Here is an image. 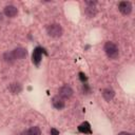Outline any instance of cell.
Masks as SVG:
<instances>
[{
	"instance_id": "obj_4",
	"label": "cell",
	"mask_w": 135,
	"mask_h": 135,
	"mask_svg": "<svg viewBox=\"0 0 135 135\" xmlns=\"http://www.w3.org/2000/svg\"><path fill=\"white\" fill-rule=\"evenodd\" d=\"M58 93H59L58 96H60L62 99H69V98H71V97L73 96L74 91H73V89H72L70 85L65 84V85H63V86H61V88L59 89Z\"/></svg>"
},
{
	"instance_id": "obj_1",
	"label": "cell",
	"mask_w": 135,
	"mask_h": 135,
	"mask_svg": "<svg viewBox=\"0 0 135 135\" xmlns=\"http://www.w3.org/2000/svg\"><path fill=\"white\" fill-rule=\"evenodd\" d=\"M103 51L110 59H116L119 56V50H118L117 45L112 41H108L104 43Z\"/></svg>"
},
{
	"instance_id": "obj_17",
	"label": "cell",
	"mask_w": 135,
	"mask_h": 135,
	"mask_svg": "<svg viewBox=\"0 0 135 135\" xmlns=\"http://www.w3.org/2000/svg\"><path fill=\"white\" fill-rule=\"evenodd\" d=\"M51 135H59V131H57L55 128L51 129Z\"/></svg>"
},
{
	"instance_id": "obj_19",
	"label": "cell",
	"mask_w": 135,
	"mask_h": 135,
	"mask_svg": "<svg viewBox=\"0 0 135 135\" xmlns=\"http://www.w3.org/2000/svg\"><path fill=\"white\" fill-rule=\"evenodd\" d=\"M2 20H3V13L0 12V21H2Z\"/></svg>"
},
{
	"instance_id": "obj_5",
	"label": "cell",
	"mask_w": 135,
	"mask_h": 135,
	"mask_svg": "<svg viewBox=\"0 0 135 135\" xmlns=\"http://www.w3.org/2000/svg\"><path fill=\"white\" fill-rule=\"evenodd\" d=\"M17 14H18V8L15 5L8 4L3 8V15L8 18H14L15 16H17Z\"/></svg>"
},
{
	"instance_id": "obj_10",
	"label": "cell",
	"mask_w": 135,
	"mask_h": 135,
	"mask_svg": "<svg viewBox=\"0 0 135 135\" xmlns=\"http://www.w3.org/2000/svg\"><path fill=\"white\" fill-rule=\"evenodd\" d=\"M8 91L12 94H19L22 91V85L19 82H12L8 85Z\"/></svg>"
},
{
	"instance_id": "obj_14",
	"label": "cell",
	"mask_w": 135,
	"mask_h": 135,
	"mask_svg": "<svg viewBox=\"0 0 135 135\" xmlns=\"http://www.w3.org/2000/svg\"><path fill=\"white\" fill-rule=\"evenodd\" d=\"M2 58H3L4 62H6L8 64H12V63H14L16 61L14 56H13V54H12V52H5L3 54V56H2Z\"/></svg>"
},
{
	"instance_id": "obj_16",
	"label": "cell",
	"mask_w": 135,
	"mask_h": 135,
	"mask_svg": "<svg viewBox=\"0 0 135 135\" xmlns=\"http://www.w3.org/2000/svg\"><path fill=\"white\" fill-rule=\"evenodd\" d=\"M84 3L86 4V6H95L97 2L96 1H85Z\"/></svg>"
},
{
	"instance_id": "obj_6",
	"label": "cell",
	"mask_w": 135,
	"mask_h": 135,
	"mask_svg": "<svg viewBox=\"0 0 135 135\" xmlns=\"http://www.w3.org/2000/svg\"><path fill=\"white\" fill-rule=\"evenodd\" d=\"M12 54H13L15 60H21V59H23V58L26 57L27 51L24 47H16V49H14L12 51Z\"/></svg>"
},
{
	"instance_id": "obj_12",
	"label": "cell",
	"mask_w": 135,
	"mask_h": 135,
	"mask_svg": "<svg viewBox=\"0 0 135 135\" xmlns=\"http://www.w3.org/2000/svg\"><path fill=\"white\" fill-rule=\"evenodd\" d=\"M84 14L88 18H94L97 15V9L95 6H86L84 8Z\"/></svg>"
},
{
	"instance_id": "obj_13",
	"label": "cell",
	"mask_w": 135,
	"mask_h": 135,
	"mask_svg": "<svg viewBox=\"0 0 135 135\" xmlns=\"http://www.w3.org/2000/svg\"><path fill=\"white\" fill-rule=\"evenodd\" d=\"M78 131L81 132V133H84V134H91L92 131H91V126L89 122H82L81 124H79L78 127Z\"/></svg>"
},
{
	"instance_id": "obj_18",
	"label": "cell",
	"mask_w": 135,
	"mask_h": 135,
	"mask_svg": "<svg viewBox=\"0 0 135 135\" xmlns=\"http://www.w3.org/2000/svg\"><path fill=\"white\" fill-rule=\"evenodd\" d=\"M118 135H133V134H131L129 132H120V133H118Z\"/></svg>"
},
{
	"instance_id": "obj_8",
	"label": "cell",
	"mask_w": 135,
	"mask_h": 135,
	"mask_svg": "<svg viewBox=\"0 0 135 135\" xmlns=\"http://www.w3.org/2000/svg\"><path fill=\"white\" fill-rule=\"evenodd\" d=\"M42 52H44V50L42 49V47H40V46H37L35 50H34V52H33V62L36 64V65H38L39 63H40V61H41V56H42Z\"/></svg>"
},
{
	"instance_id": "obj_3",
	"label": "cell",
	"mask_w": 135,
	"mask_h": 135,
	"mask_svg": "<svg viewBox=\"0 0 135 135\" xmlns=\"http://www.w3.org/2000/svg\"><path fill=\"white\" fill-rule=\"evenodd\" d=\"M132 8H133V6L130 1H120L118 3V11L124 16L130 15L132 13Z\"/></svg>"
},
{
	"instance_id": "obj_15",
	"label": "cell",
	"mask_w": 135,
	"mask_h": 135,
	"mask_svg": "<svg viewBox=\"0 0 135 135\" xmlns=\"http://www.w3.org/2000/svg\"><path fill=\"white\" fill-rule=\"evenodd\" d=\"M79 79L82 81V82H84V81H86V76H85V74H83V73H79Z\"/></svg>"
},
{
	"instance_id": "obj_9",
	"label": "cell",
	"mask_w": 135,
	"mask_h": 135,
	"mask_svg": "<svg viewBox=\"0 0 135 135\" xmlns=\"http://www.w3.org/2000/svg\"><path fill=\"white\" fill-rule=\"evenodd\" d=\"M102 97L105 101H111L115 96V91L112 88H105L102 90Z\"/></svg>"
},
{
	"instance_id": "obj_7",
	"label": "cell",
	"mask_w": 135,
	"mask_h": 135,
	"mask_svg": "<svg viewBox=\"0 0 135 135\" xmlns=\"http://www.w3.org/2000/svg\"><path fill=\"white\" fill-rule=\"evenodd\" d=\"M52 104H53V107L55 108V109H57V110H62L64 107H65V101H64V99H62L60 96H54L53 98H52Z\"/></svg>"
},
{
	"instance_id": "obj_2",
	"label": "cell",
	"mask_w": 135,
	"mask_h": 135,
	"mask_svg": "<svg viewBox=\"0 0 135 135\" xmlns=\"http://www.w3.org/2000/svg\"><path fill=\"white\" fill-rule=\"evenodd\" d=\"M46 33L52 38H59L62 36L63 30L59 23H51L46 26Z\"/></svg>"
},
{
	"instance_id": "obj_11",
	"label": "cell",
	"mask_w": 135,
	"mask_h": 135,
	"mask_svg": "<svg viewBox=\"0 0 135 135\" xmlns=\"http://www.w3.org/2000/svg\"><path fill=\"white\" fill-rule=\"evenodd\" d=\"M22 135H41V130L39 127H31L30 129L22 132Z\"/></svg>"
}]
</instances>
